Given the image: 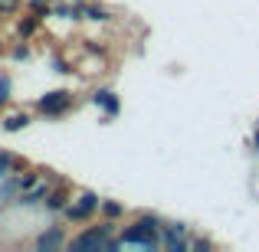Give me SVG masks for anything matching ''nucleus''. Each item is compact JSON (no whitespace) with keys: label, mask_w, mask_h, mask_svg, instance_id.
<instances>
[{"label":"nucleus","mask_w":259,"mask_h":252,"mask_svg":"<svg viewBox=\"0 0 259 252\" xmlns=\"http://www.w3.org/2000/svg\"><path fill=\"white\" fill-rule=\"evenodd\" d=\"M158 233H161V223L154 220V216H138V223H132V226L121 233V246H141V249H158L161 246V239H158Z\"/></svg>","instance_id":"obj_1"},{"label":"nucleus","mask_w":259,"mask_h":252,"mask_svg":"<svg viewBox=\"0 0 259 252\" xmlns=\"http://www.w3.org/2000/svg\"><path fill=\"white\" fill-rule=\"evenodd\" d=\"M69 108H72V92L69 88H53V92H46V95L36 98V112L46 115V118H63Z\"/></svg>","instance_id":"obj_2"},{"label":"nucleus","mask_w":259,"mask_h":252,"mask_svg":"<svg viewBox=\"0 0 259 252\" xmlns=\"http://www.w3.org/2000/svg\"><path fill=\"white\" fill-rule=\"evenodd\" d=\"M92 105L102 108L105 118H115V115L121 112V102H118V95H115L112 88H95V92H92Z\"/></svg>","instance_id":"obj_3"},{"label":"nucleus","mask_w":259,"mask_h":252,"mask_svg":"<svg viewBox=\"0 0 259 252\" xmlns=\"http://www.w3.org/2000/svg\"><path fill=\"white\" fill-rule=\"evenodd\" d=\"M66 203H69V190H66V183H53V190L46 193V200H43V210H46V213H63Z\"/></svg>","instance_id":"obj_4"},{"label":"nucleus","mask_w":259,"mask_h":252,"mask_svg":"<svg viewBox=\"0 0 259 252\" xmlns=\"http://www.w3.org/2000/svg\"><path fill=\"white\" fill-rule=\"evenodd\" d=\"M20 174H7L4 180H0V210L4 207H13L17 203V196H20Z\"/></svg>","instance_id":"obj_5"},{"label":"nucleus","mask_w":259,"mask_h":252,"mask_svg":"<svg viewBox=\"0 0 259 252\" xmlns=\"http://www.w3.org/2000/svg\"><path fill=\"white\" fill-rule=\"evenodd\" d=\"M30 121H33L30 112H7L4 118H0V128H4L7 134H17V131H23Z\"/></svg>","instance_id":"obj_6"},{"label":"nucleus","mask_w":259,"mask_h":252,"mask_svg":"<svg viewBox=\"0 0 259 252\" xmlns=\"http://www.w3.org/2000/svg\"><path fill=\"white\" fill-rule=\"evenodd\" d=\"M33 246L36 249H59V246H66L63 226H53V229H46V233H39L36 239H33Z\"/></svg>","instance_id":"obj_7"},{"label":"nucleus","mask_w":259,"mask_h":252,"mask_svg":"<svg viewBox=\"0 0 259 252\" xmlns=\"http://www.w3.org/2000/svg\"><path fill=\"white\" fill-rule=\"evenodd\" d=\"M79 10H82V20H92V23H105V20H112V10H105L102 4H92V0H82Z\"/></svg>","instance_id":"obj_8"},{"label":"nucleus","mask_w":259,"mask_h":252,"mask_svg":"<svg viewBox=\"0 0 259 252\" xmlns=\"http://www.w3.org/2000/svg\"><path fill=\"white\" fill-rule=\"evenodd\" d=\"M39 23H43V17H36V13L30 10V17H20L17 20V36L20 39H33L39 33Z\"/></svg>","instance_id":"obj_9"},{"label":"nucleus","mask_w":259,"mask_h":252,"mask_svg":"<svg viewBox=\"0 0 259 252\" xmlns=\"http://www.w3.org/2000/svg\"><path fill=\"white\" fill-rule=\"evenodd\" d=\"M7 56H10L13 63H26V59H33V49H30V43H26V39H20L17 46H10V53H7Z\"/></svg>","instance_id":"obj_10"},{"label":"nucleus","mask_w":259,"mask_h":252,"mask_svg":"<svg viewBox=\"0 0 259 252\" xmlns=\"http://www.w3.org/2000/svg\"><path fill=\"white\" fill-rule=\"evenodd\" d=\"M63 216H66V220H69V223H85V220H89V216H92V213H89V210H82V207H79V203H66Z\"/></svg>","instance_id":"obj_11"},{"label":"nucleus","mask_w":259,"mask_h":252,"mask_svg":"<svg viewBox=\"0 0 259 252\" xmlns=\"http://www.w3.org/2000/svg\"><path fill=\"white\" fill-rule=\"evenodd\" d=\"M10 98H13V79L10 72H0V108L10 105Z\"/></svg>","instance_id":"obj_12"},{"label":"nucleus","mask_w":259,"mask_h":252,"mask_svg":"<svg viewBox=\"0 0 259 252\" xmlns=\"http://www.w3.org/2000/svg\"><path fill=\"white\" fill-rule=\"evenodd\" d=\"M79 207H82V210H89V213H95V210H99L102 207V200H99V196H95L92 193V190H82V193H79Z\"/></svg>","instance_id":"obj_13"},{"label":"nucleus","mask_w":259,"mask_h":252,"mask_svg":"<svg viewBox=\"0 0 259 252\" xmlns=\"http://www.w3.org/2000/svg\"><path fill=\"white\" fill-rule=\"evenodd\" d=\"M26 7H30L36 17H53V0H26Z\"/></svg>","instance_id":"obj_14"},{"label":"nucleus","mask_w":259,"mask_h":252,"mask_svg":"<svg viewBox=\"0 0 259 252\" xmlns=\"http://www.w3.org/2000/svg\"><path fill=\"white\" fill-rule=\"evenodd\" d=\"M102 213H105V220H118L121 213H125V207H121V203H115V200H102Z\"/></svg>","instance_id":"obj_15"},{"label":"nucleus","mask_w":259,"mask_h":252,"mask_svg":"<svg viewBox=\"0 0 259 252\" xmlns=\"http://www.w3.org/2000/svg\"><path fill=\"white\" fill-rule=\"evenodd\" d=\"M23 0H0V17H17Z\"/></svg>","instance_id":"obj_16"},{"label":"nucleus","mask_w":259,"mask_h":252,"mask_svg":"<svg viewBox=\"0 0 259 252\" xmlns=\"http://www.w3.org/2000/svg\"><path fill=\"white\" fill-rule=\"evenodd\" d=\"M26 167H30V161H26V158H20V154H13V158H10V174H23Z\"/></svg>","instance_id":"obj_17"},{"label":"nucleus","mask_w":259,"mask_h":252,"mask_svg":"<svg viewBox=\"0 0 259 252\" xmlns=\"http://www.w3.org/2000/svg\"><path fill=\"white\" fill-rule=\"evenodd\" d=\"M10 158H13L10 151H0V180H4V177L10 174Z\"/></svg>","instance_id":"obj_18"},{"label":"nucleus","mask_w":259,"mask_h":252,"mask_svg":"<svg viewBox=\"0 0 259 252\" xmlns=\"http://www.w3.org/2000/svg\"><path fill=\"white\" fill-rule=\"evenodd\" d=\"M53 72H63V76H69V63H66V59H59V56H53Z\"/></svg>","instance_id":"obj_19"},{"label":"nucleus","mask_w":259,"mask_h":252,"mask_svg":"<svg viewBox=\"0 0 259 252\" xmlns=\"http://www.w3.org/2000/svg\"><path fill=\"white\" fill-rule=\"evenodd\" d=\"M190 246H194V249H210V242H207V239H194Z\"/></svg>","instance_id":"obj_20"},{"label":"nucleus","mask_w":259,"mask_h":252,"mask_svg":"<svg viewBox=\"0 0 259 252\" xmlns=\"http://www.w3.org/2000/svg\"><path fill=\"white\" fill-rule=\"evenodd\" d=\"M4 53H7V46H4V36H0V56H4Z\"/></svg>","instance_id":"obj_21"},{"label":"nucleus","mask_w":259,"mask_h":252,"mask_svg":"<svg viewBox=\"0 0 259 252\" xmlns=\"http://www.w3.org/2000/svg\"><path fill=\"white\" fill-rule=\"evenodd\" d=\"M253 144H256V151H259V131H256V138H253Z\"/></svg>","instance_id":"obj_22"},{"label":"nucleus","mask_w":259,"mask_h":252,"mask_svg":"<svg viewBox=\"0 0 259 252\" xmlns=\"http://www.w3.org/2000/svg\"><path fill=\"white\" fill-rule=\"evenodd\" d=\"M76 4H82V0H76Z\"/></svg>","instance_id":"obj_23"},{"label":"nucleus","mask_w":259,"mask_h":252,"mask_svg":"<svg viewBox=\"0 0 259 252\" xmlns=\"http://www.w3.org/2000/svg\"><path fill=\"white\" fill-rule=\"evenodd\" d=\"M256 125H259V121H256Z\"/></svg>","instance_id":"obj_24"}]
</instances>
